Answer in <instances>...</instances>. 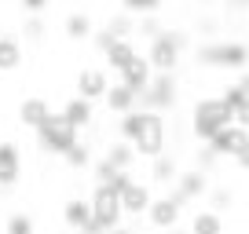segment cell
I'll return each instance as SVG.
<instances>
[{
	"instance_id": "obj_33",
	"label": "cell",
	"mask_w": 249,
	"mask_h": 234,
	"mask_svg": "<svg viewBox=\"0 0 249 234\" xmlns=\"http://www.w3.org/2000/svg\"><path fill=\"white\" fill-rule=\"evenodd\" d=\"M216 161H220V157H216V154H213V150H209V147H202V150H198V168H202V172H209V168H216Z\"/></svg>"
},
{
	"instance_id": "obj_1",
	"label": "cell",
	"mask_w": 249,
	"mask_h": 234,
	"mask_svg": "<svg viewBox=\"0 0 249 234\" xmlns=\"http://www.w3.org/2000/svg\"><path fill=\"white\" fill-rule=\"evenodd\" d=\"M227 125H234V110L224 99H198L195 102V110H191V132H195V139L213 143V135L224 132Z\"/></svg>"
},
{
	"instance_id": "obj_4",
	"label": "cell",
	"mask_w": 249,
	"mask_h": 234,
	"mask_svg": "<svg viewBox=\"0 0 249 234\" xmlns=\"http://www.w3.org/2000/svg\"><path fill=\"white\" fill-rule=\"evenodd\" d=\"M37 139H40V147H44L48 154H62L66 157L73 147H77V128H73L62 114H52L44 125L37 128Z\"/></svg>"
},
{
	"instance_id": "obj_35",
	"label": "cell",
	"mask_w": 249,
	"mask_h": 234,
	"mask_svg": "<svg viewBox=\"0 0 249 234\" xmlns=\"http://www.w3.org/2000/svg\"><path fill=\"white\" fill-rule=\"evenodd\" d=\"M40 33H44V22H40V18H30V22H26V37H33V40H37Z\"/></svg>"
},
{
	"instance_id": "obj_34",
	"label": "cell",
	"mask_w": 249,
	"mask_h": 234,
	"mask_svg": "<svg viewBox=\"0 0 249 234\" xmlns=\"http://www.w3.org/2000/svg\"><path fill=\"white\" fill-rule=\"evenodd\" d=\"M161 26H158L154 22V18H140V37H150V40H154V37H161Z\"/></svg>"
},
{
	"instance_id": "obj_17",
	"label": "cell",
	"mask_w": 249,
	"mask_h": 234,
	"mask_svg": "<svg viewBox=\"0 0 249 234\" xmlns=\"http://www.w3.org/2000/svg\"><path fill=\"white\" fill-rule=\"evenodd\" d=\"M52 117V106H48V99H40V95H30V99H22V106H18V121L30 128H40Z\"/></svg>"
},
{
	"instance_id": "obj_5",
	"label": "cell",
	"mask_w": 249,
	"mask_h": 234,
	"mask_svg": "<svg viewBox=\"0 0 249 234\" xmlns=\"http://www.w3.org/2000/svg\"><path fill=\"white\" fill-rule=\"evenodd\" d=\"M132 147H136V157H150V161L165 154V121H161V114L143 110V128H140Z\"/></svg>"
},
{
	"instance_id": "obj_23",
	"label": "cell",
	"mask_w": 249,
	"mask_h": 234,
	"mask_svg": "<svg viewBox=\"0 0 249 234\" xmlns=\"http://www.w3.org/2000/svg\"><path fill=\"white\" fill-rule=\"evenodd\" d=\"M62 30H66L70 40H85V37H92V18H88L85 11H70L66 22H62Z\"/></svg>"
},
{
	"instance_id": "obj_29",
	"label": "cell",
	"mask_w": 249,
	"mask_h": 234,
	"mask_svg": "<svg viewBox=\"0 0 249 234\" xmlns=\"http://www.w3.org/2000/svg\"><path fill=\"white\" fill-rule=\"evenodd\" d=\"M107 30L114 33L117 40H128V33H132V15H117V18H110Z\"/></svg>"
},
{
	"instance_id": "obj_37",
	"label": "cell",
	"mask_w": 249,
	"mask_h": 234,
	"mask_svg": "<svg viewBox=\"0 0 249 234\" xmlns=\"http://www.w3.org/2000/svg\"><path fill=\"white\" fill-rule=\"evenodd\" d=\"M231 8H249V0H227Z\"/></svg>"
},
{
	"instance_id": "obj_8",
	"label": "cell",
	"mask_w": 249,
	"mask_h": 234,
	"mask_svg": "<svg viewBox=\"0 0 249 234\" xmlns=\"http://www.w3.org/2000/svg\"><path fill=\"white\" fill-rule=\"evenodd\" d=\"M172 102H176V77H172V73H154L150 88L140 95V106L161 114V110H169Z\"/></svg>"
},
{
	"instance_id": "obj_38",
	"label": "cell",
	"mask_w": 249,
	"mask_h": 234,
	"mask_svg": "<svg viewBox=\"0 0 249 234\" xmlns=\"http://www.w3.org/2000/svg\"><path fill=\"white\" fill-rule=\"evenodd\" d=\"M110 234H136L132 227H117V231H110Z\"/></svg>"
},
{
	"instance_id": "obj_40",
	"label": "cell",
	"mask_w": 249,
	"mask_h": 234,
	"mask_svg": "<svg viewBox=\"0 0 249 234\" xmlns=\"http://www.w3.org/2000/svg\"><path fill=\"white\" fill-rule=\"evenodd\" d=\"M242 88H246V92H249V73H246V77H242Z\"/></svg>"
},
{
	"instance_id": "obj_14",
	"label": "cell",
	"mask_w": 249,
	"mask_h": 234,
	"mask_svg": "<svg viewBox=\"0 0 249 234\" xmlns=\"http://www.w3.org/2000/svg\"><path fill=\"white\" fill-rule=\"evenodd\" d=\"M62 219H66V227H73L77 234H85L88 227L95 223V216H92V201H88V198H70V201L62 205Z\"/></svg>"
},
{
	"instance_id": "obj_22",
	"label": "cell",
	"mask_w": 249,
	"mask_h": 234,
	"mask_svg": "<svg viewBox=\"0 0 249 234\" xmlns=\"http://www.w3.org/2000/svg\"><path fill=\"white\" fill-rule=\"evenodd\" d=\"M103 157H107L117 172H128V168H132V161H136V147H132V143H124V139H117V143H110V147H107V154H103Z\"/></svg>"
},
{
	"instance_id": "obj_32",
	"label": "cell",
	"mask_w": 249,
	"mask_h": 234,
	"mask_svg": "<svg viewBox=\"0 0 249 234\" xmlns=\"http://www.w3.org/2000/svg\"><path fill=\"white\" fill-rule=\"evenodd\" d=\"M114 176H117V168H114V165L107 161V157H103V161L95 165V183H110Z\"/></svg>"
},
{
	"instance_id": "obj_36",
	"label": "cell",
	"mask_w": 249,
	"mask_h": 234,
	"mask_svg": "<svg viewBox=\"0 0 249 234\" xmlns=\"http://www.w3.org/2000/svg\"><path fill=\"white\" fill-rule=\"evenodd\" d=\"M22 8L30 11V15H40V11L48 8V0H22Z\"/></svg>"
},
{
	"instance_id": "obj_31",
	"label": "cell",
	"mask_w": 249,
	"mask_h": 234,
	"mask_svg": "<svg viewBox=\"0 0 249 234\" xmlns=\"http://www.w3.org/2000/svg\"><path fill=\"white\" fill-rule=\"evenodd\" d=\"M8 234H33V219L26 216V212H15V216L8 219Z\"/></svg>"
},
{
	"instance_id": "obj_7",
	"label": "cell",
	"mask_w": 249,
	"mask_h": 234,
	"mask_svg": "<svg viewBox=\"0 0 249 234\" xmlns=\"http://www.w3.org/2000/svg\"><path fill=\"white\" fill-rule=\"evenodd\" d=\"M205 147H209L216 157H231V161H238V157L249 150V128L227 125L224 132H216V135H213V143H205Z\"/></svg>"
},
{
	"instance_id": "obj_21",
	"label": "cell",
	"mask_w": 249,
	"mask_h": 234,
	"mask_svg": "<svg viewBox=\"0 0 249 234\" xmlns=\"http://www.w3.org/2000/svg\"><path fill=\"white\" fill-rule=\"evenodd\" d=\"M191 234H224V216L213 209H198L195 216H191V227H187Z\"/></svg>"
},
{
	"instance_id": "obj_28",
	"label": "cell",
	"mask_w": 249,
	"mask_h": 234,
	"mask_svg": "<svg viewBox=\"0 0 249 234\" xmlns=\"http://www.w3.org/2000/svg\"><path fill=\"white\" fill-rule=\"evenodd\" d=\"M231 201H234V194H231L227 187H216V190L209 194V209L220 212V216H224V209H231Z\"/></svg>"
},
{
	"instance_id": "obj_27",
	"label": "cell",
	"mask_w": 249,
	"mask_h": 234,
	"mask_svg": "<svg viewBox=\"0 0 249 234\" xmlns=\"http://www.w3.org/2000/svg\"><path fill=\"white\" fill-rule=\"evenodd\" d=\"M220 99H224V102H227V106H231V110H242V106H246V102H249V92H246V88H242V81H238V84H227Z\"/></svg>"
},
{
	"instance_id": "obj_41",
	"label": "cell",
	"mask_w": 249,
	"mask_h": 234,
	"mask_svg": "<svg viewBox=\"0 0 249 234\" xmlns=\"http://www.w3.org/2000/svg\"><path fill=\"white\" fill-rule=\"evenodd\" d=\"M169 234H191V231H179V227H176V231H169Z\"/></svg>"
},
{
	"instance_id": "obj_25",
	"label": "cell",
	"mask_w": 249,
	"mask_h": 234,
	"mask_svg": "<svg viewBox=\"0 0 249 234\" xmlns=\"http://www.w3.org/2000/svg\"><path fill=\"white\" fill-rule=\"evenodd\" d=\"M140 128H143V110H132V114L121 117V139H124V143H136Z\"/></svg>"
},
{
	"instance_id": "obj_3",
	"label": "cell",
	"mask_w": 249,
	"mask_h": 234,
	"mask_svg": "<svg viewBox=\"0 0 249 234\" xmlns=\"http://www.w3.org/2000/svg\"><path fill=\"white\" fill-rule=\"evenodd\" d=\"M187 48V37L179 30H165L161 37L150 40V51H147V63L154 66V73H172L179 66V51Z\"/></svg>"
},
{
	"instance_id": "obj_15",
	"label": "cell",
	"mask_w": 249,
	"mask_h": 234,
	"mask_svg": "<svg viewBox=\"0 0 249 234\" xmlns=\"http://www.w3.org/2000/svg\"><path fill=\"white\" fill-rule=\"evenodd\" d=\"M22 172V157H18L15 143H0V187H11Z\"/></svg>"
},
{
	"instance_id": "obj_6",
	"label": "cell",
	"mask_w": 249,
	"mask_h": 234,
	"mask_svg": "<svg viewBox=\"0 0 249 234\" xmlns=\"http://www.w3.org/2000/svg\"><path fill=\"white\" fill-rule=\"evenodd\" d=\"M88 201H92V216H95V223L103 227V231H117V227H121V194H117V190H110L107 183H95V194L88 198Z\"/></svg>"
},
{
	"instance_id": "obj_2",
	"label": "cell",
	"mask_w": 249,
	"mask_h": 234,
	"mask_svg": "<svg viewBox=\"0 0 249 234\" xmlns=\"http://www.w3.org/2000/svg\"><path fill=\"white\" fill-rule=\"evenodd\" d=\"M198 63L220 66V70H242V66H249V44H242V40H213V44L198 48Z\"/></svg>"
},
{
	"instance_id": "obj_11",
	"label": "cell",
	"mask_w": 249,
	"mask_h": 234,
	"mask_svg": "<svg viewBox=\"0 0 249 234\" xmlns=\"http://www.w3.org/2000/svg\"><path fill=\"white\" fill-rule=\"evenodd\" d=\"M202 194H209V172H202V168L179 172L176 187H172V198H176L179 205H187V201H198Z\"/></svg>"
},
{
	"instance_id": "obj_39",
	"label": "cell",
	"mask_w": 249,
	"mask_h": 234,
	"mask_svg": "<svg viewBox=\"0 0 249 234\" xmlns=\"http://www.w3.org/2000/svg\"><path fill=\"white\" fill-rule=\"evenodd\" d=\"M238 165H242V168H249V150H246V154L238 157Z\"/></svg>"
},
{
	"instance_id": "obj_26",
	"label": "cell",
	"mask_w": 249,
	"mask_h": 234,
	"mask_svg": "<svg viewBox=\"0 0 249 234\" xmlns=\"http://www.w3.org/2000/svg\"><path fill=\"white\" fill-rule=\"evenodd\" d=\"M124 15H140V18H150L158 8H161V0H121Z\"/></svg>"
},
{
	"instance_id": "obj_9",
	"label": "cell",
	"mask_w": 249,
	"mask_h": 234,
	"mask_svg": "<svg viewBox=\"0 0 249 234\" xmlns=\"http://www.w3.org/2000/svg\"><path fill=\"white\" fill-rule=\"evenodd\" d=\"M179 216H183V205H179L172 194H161V198H154V205H150L147 223L154 227V231H176Z\"/></svg>"
},
{
	"instance_id": "obj_13",
	"label": "cell",
	"mask_w": 249,
	"mask_h": 234,
	"mask_svg": "<svg viewBox=\"0 0 249 234\" xmlns=\"http://www.w3.org/2000/svg\"><path fill=\"white\" fill-rule=\"evenodd\" d=\"M150 81H154V66L147 63V55H136L132 63L121 70V84H128L136 95H143L150 88Z\"/></svg>"
},
{
	"instance_id": "obj_16",
	"label": "cell",
	"mask_w": 249,
	"mask_h": 234,
	"mask_svg": "<svg viewBox=\"0 0 249 234\" xmlns=\"http://www.w3.org/2000/svg\"><path fill=\"white\" fill-rule=\"evenodd\" d=\"M103 102H107V110H114V114L124 117V114H132V110H136L140 95H136L128 84H121V81H117V84H110V92H107V99H103Z\"/></svg>"
},
{
	"instance_id": "obj_24",
	"label": "cell",
	"mask_w": 249,
	"mask_h": 234,
	"mask_svg": "<svg viewBox=\"0 0 249 234\" xmlns=\"http://www.w3.org/2000/svg\"><path fill=\"white\" fill-rule=\"evenodd\" d=\"M18 63H22V48H18L15 40L0 37V70H15Z\"/></svg>"
},
{
	"instance_id": "obj_10",
	"label": "cell",
	"mask_w": 249,
	"mask_h": 234,
	"mask_svg": "<svg viewBox=\"0 0 249 234\" xmlns=\"http://www.w3.org/2000/svg\"><path fill=\"white\" fill-rule=\"evenodd\" d=\"M150 205H154V190H150V183H140V180H132L128 187L121 190V212L124 216H147L150 212Z\"/></svg>"
},
{
	"instance_id": "obj_19",
	"label": "cell",
	"mask_w": 249,
	"mask_h": 234,
	"mask_svg": "<svg viewBox=\"0 0 249 234\" xmlns=\"http://www.w3.org/2000/svg\"><path fill=\"white\" fill-rule=\"evenodd\" d=\"M176 180H179V165H176V157L161 154V157H154V161H150V183L176 187Z\"/></svg>"
},
{
	"instance_id": "obj_20",
	"label": "cell",
	"mask_w": 249,
	"mask_h": 234,
	"mask_svg": "<svg viewBox=\"0 0 249 234\" xmlns=\"http://www.w3.org/2000/svg\"><path fill=\"white\" fill-rule=\"evenodd\" d=\"M136 55H140V51H136V44H132V40H114V44H110L107 51H103V59H107V66H110V70H117V73H121L124 66H128V63L136 59Z\"/></svg>"
},
{
	"instance_id": "obj_18",
	"label": "cell",
	"mask_w": 249,
	"mask_h": 234,
	"mask_svg": "<svg viewBox=\"0 0 249 234\" xmlns=\"http://www.w3.org/2000/svg\"><path fill=\"white\" fill-rule=\"evenodd\" d=\"M62 117L70 121L73 128H85V125H92V117H95V110H92V102L88 99H81V95H73V99H66V106H62Z\"/></svg>"
},
{
	"instance_id": "obj_12",
	"label": "cell",
	"mask_w": 249,
	"mask_h": 234,
	"mask_svg": "<svg viewBox=\"0 0 249 234\" xmlns=\"http://www.w3.org/2000/svg\"><path fill=\"white\" fill-rule=\"evenodd\" d=\"M110 92V81H107V70H99V66H85V70L77 73V95L88 102L95 99H107Z\"/></svg>"
},
{
	"instance_id": "obj_30",
	"label": "cell",
	"mask_w": 249,
	"mask_h": 234,
	"mask_svg": "<svg viewBox=\"0 0 249 234\" xmlns=\"http://www.w3.org/2000/svg\"><path fill=\"white\" fill-rule=\"evenodd\" d=\"M88 161H92V154H88L85 143H77V147L66 154V165H70V168H88Z\"/></svg>"
}]
</instances>
